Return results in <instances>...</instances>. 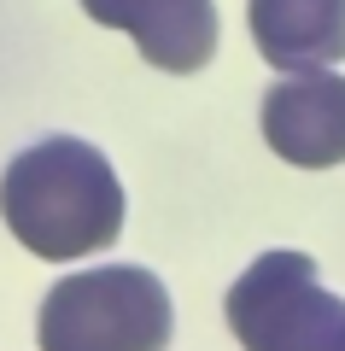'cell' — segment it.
<instances>
[{
  "label": "cell",
  "instance_id": "obj_1",
  "mask_svg": "<svg viewBox=\"0 0 345 351\" xmlns=\"http://www.w3.org/2000/svg\"><path fill=\"white\" fill-rule=\"evenodd\" d=\"M0 223L24 252L76 263L123 234V182L82 135H41L0 170Z\"/></svg>",
  "mask_w": 345,
  "mask_h": 351
},
{
  "label": "cell",
  "instance_id": "obj_3",
  "mask_svg": "<svg viewBox=\"0 0 345 351\" xmlns=\"http://www.w3.org/2000/svg\"><path fill=\"white\" fill-rule=\"evenodd\" d=\"M240 351H333L345 339V299L322 287L310 252H263L222 299Z\"/></svg>",
  "mask_w": 345,
  "mask_h": 351
},
{
  "label": "cell",
  "instance_id": "obj_7",
  "mask_svg": "<svg viewBox=\"0 0 345 351\" xmlns=\"http://www.w3.org/2000/svg\"><path fill=\"white\" fill-rule=\"evenodd\" d=\"M333 351H345V339H340V346H333Z\"/></svg>",
  "mask_w": 345,
  "mask_h": 351
},
{
  "label": "cell",
  "instance_id": "obj_4",
  "mask_svg": "<svg viewBox=\"0 0 345 351\" xmlns=\"http://www.w3.org/2000/svg\"><path fill=\"white\" fill-rule=\"evenodd\" d=\"M263 141L275 158L298 170H333L345 164V76L333 71H287L263 94Z\"/></svg>",
  "mask_w": 345,
  "mask_h": 351
},
{
  "label": "cell",
  "instance_id": "obj_5",
  "mask_svg": "<svg viewBox=\"0 0 345 351\" xmlns=\"http://www.w3.org/2000/svg\"><path fill=\"white\" fill-rule=\"evenodd\" d=\"M94 24L123 29L152 71L193 76L217 53V6L211 0H76Z\"/></svg>",
  "mask_w": 345,
  "mask_h": 351
},
{
  "label": "cell",
  "instance_id": "obj_6",
  "mask_svg": "<svg viewBox=\"0 0 345 351\" xmlns=\"http://www.w3.org/2000/svg\"><path fill=\"white\" fill-rule=\"evenodd\" d=\"M246 24L263 64L281 76L345 59V0H246Z\"/></svg>",
  "mask_w": 345,
  "mask_h": 351
},
{
  "label": "cell",
  "instance_id": "obj_2",
  "mask_svg": "<svg viewBox=\"0 0 345 351\" xmlns=\"http://www.w3.org/2000/svg\"><path fill=\"white\" fill-rule=\"evenodd\" d=\"M176 304L147 263H99L53 281L36 311L41 351H164Z\"/></svg>",
  "mask_w": 345,
  "mask_h": 351
}]
</instances>
